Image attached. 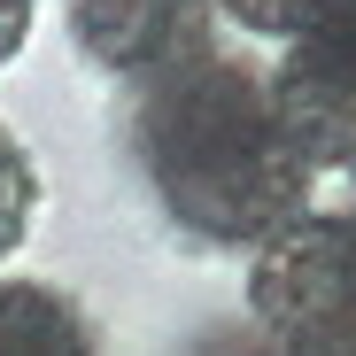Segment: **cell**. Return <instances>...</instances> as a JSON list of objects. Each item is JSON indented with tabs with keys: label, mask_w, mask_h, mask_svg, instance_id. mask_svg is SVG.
Masks as SVG:
<instances>
[{
	"label": "cell",
	"mask_w": 356,
	"mask_h": 356,
	"mask_svg": "<svg viewBox=\"0 0 356 356\" xmlns=\"http://www.w3.org/2000/svg\"><path fill=\"white\" fill-rule=\"evenodd\" d=\"M132 163L155 209L194 248L256 256L286 225L310 217L318 163L302 155L279 86L248 54H202V63L140 86L132 101Z\"/></svg>",
	"instance_id": "1"
},
{
	"label": "cell",
	"mask_w": 356,
	"mask_h": 356,
	"mask_svg": "<svg viewBox=\"0 0 356 356\" xmlns=\"http://www.w3.org/2000/svg\"><path fill=\"white\" fill-rule=\"evenodd\" d=\"M271 86L318 178L325 170L356 178V0H318L302 39L279 47Z\"/></svg>",
	"instance_id": "2"
},
{
	"label": "cell",
	"mask_w": 356,
	"mask_h": 356,
	"mask_svg": "<svg viewBox=\"0 0 356 356\" xmlns=\"http://www.w3.org/2000/svg\"><path fill=\"white\" fill-rule=\"evenodd\" d=\"M70 47L101 78L155 86L217 54V0H63Z\"/></svg>",
	"instance_id": "3"
},
{
	"label": "cell",
	"mask_w": 356,
	"mask_h": 356,
	"mask_svg": "<svg viewBox=\"0 0 356 356\" xmlns=\"http://www.w3.org/2000/svg\"><path fill=\"white\" fill-rule=\"evenodd\" d=\"M0 356H101V341L63 286L0 279Z\"/></svg>",
	"instance_id": "4"
},
{
	"label": "cell",
	"mask_w": 356,
	"mask_h": 356,
	"mask_svg": "<svg viewBox=\"0 0 356 356\" xmlns=\"http://www.w3.org/2000/svg\"><path fill=\"white\" fill-rule=\"evenodd\" d=\"M39 225V155L0 124V264H16Z\"/></svg>",
	"instance_id": "5"
},
{
	"label": "cell",
	"mask_w": 356,
	"mask_h": 356,
	"mask_svg": "<svg viewBox=\"0 0 356 356\" xmlns=\"http://www.w3.org/2000/svg\"><path fill=\"white\" fill-rule=\"evenodd\" d=\"M310 8L318 0H217V24L248 31V39H271V47H294L302 24H310Z\"/></svg>",
	"instance_id": "6"
},
{
	"label": "cell",
	"mask_w": 356,
	"mask_h": 356,
	"mask_svg": "<svg viewBox=\"0 0 356 356\" xmlns=\"http://www.w3.org/2000/svg\"><path fill=\"white\" fill-rule=\"evenodd\" d=\"M31 16H39V0H0V70L24 54V39H31Z\"/></svg>",
	"instance_id": "7"
}]
</instances>
